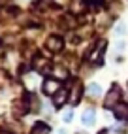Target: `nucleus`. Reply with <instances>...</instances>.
Wrapping results in <instances>:
<instances>
[{
	"label": "nucleus",
	"mask_w": 128,
	"mask_h": 134,
	"mask_svg": "<svg viewBox=\"0 0 128 134\" xmlns=\"http://www.w3.org/2000/svg\"><path fill=\"white\" fill-rule=\"evenodd\" d=\"M113 113L119 121H128V104L126 102H119L115 108H113Z\"/></svg>",
	"instance_id": "423d86ee"
},
{
	"label": "nucleus",
	"mask_w": 128,
	"mask_h": 134,
	"mask_svg": "<svg viewBox=\"0 0 128 134\" xmlns=\"http://www.w3.org/2000/svg\"><path fill=\"white\" fill-rule=\"evenodd\" d=\"M81 94H83L81 83H74V87H72V91H70V98H68V100L72 102V106H77L81 102Z\"/></svg>",
	"instance_id": "39448f33"
},
{
	"label": "nucleus",
	"mask_w": 128,
	"mask_h": 134,
	"mask_svg": "<svg viewBox=\"0 0 128 134\" xmlns=\"http://www.w3.org/2000/svg\"><path fill=\"white\" fill-rule=\"evenodd\" d=\"M53 72H55V76H57V79H59V77H60V79L68 77V72H66V70H64V68H55Z\"/></svg>",
	"instance_id": "4468645a"
},
{
	"label": "nucleus",
	"mask_w": 128,
	"mask_h": 134,
	"mask_svg": "<svg viewBox=\"0 0 128 134\" xmlns=\"http://www.w3.org/2000/svg\"><path fill=\"white\" fill-rule=\"evenodd\" d=\"M30 134H49V125L45 123H36L32 127V132Z\"/></svg>",
	"instance_id": "9d476101"
},
{
	"label": "nucleus",
	"mask_w": 128,
	"mask_h": 134,
	"mask_svg": "<svg viewBox=\"0 0 128 134\" xmlns=\"http://www.w3.org/2000/svg\"><path fill=\"white\" fill-rule=\"evenodd\" d=\"M119 100H121V89H119L117 85H113L111 89H109V93L106 94L104 108H115V106L119 104Z\"/></svg>",
	"instance_id": "f257e3e1"
},
{
	"label": "nucleus",
	"mask_w": 128,
	"mask_h": 134,
	"mask_svg": "<svg viewBox=\"0 0 128 134\" xmlns=\"http://www.w3.org/2000/svg\"><path fill=\"white\" fill-rule=\"evenodd\" d=\"M85 8H87V6H85L83 0H75V2H72V12H75V13H81Z\"/></svg>",
	"instance_id": "9b49d317"
},
{
	"label": "nucleus",
	"mask_w": 128,
	"mask_h": 134,
	"mask_svg": "<svg viewBox=\"0 0 128 134\" xmlns=\"http://www.w3.org/2000/svg\"><path fill=\"white\" fill-rule=\"evenodd\" d=\"M89 91H90V94H94V96H98V94H102V89H100V85L94 81V83H89Z\"/></svg>",
	"instance_id": "f8f14e48"
},
{
	"label": "nucleus",
	"mask_w": 128,
	"mask_h": 134,
	"mask_svg": "<svg viewBox=\"0 0 128 134\" xmlns=\"http://www.w3.org/2000/svg\"><path fill=\"white\" fill-rule=\"evenodd\" d=\"M104 49H106V40L96 42V46L92 47V51H90V55H89V60L100 62V60H102V55H104Z\"/></svg>",
	"instance_id": "20e7f679"
},
{
	"label": "nucleus",
	"mask_w": 128,
	"mask_h": 134,
	"mask_svg": "<svg viewBox=\"0 0 128 134\" xmlns=\"http://www.w3.org/2000/svg\"><path fill=\"white\" fill-rule=\"evenodd\" d=\"M113 32L117 34V36H124V34H126V25H124V23H119V25L115 26Z\"/></svg>",
	"instance_id": "ddd939ff"
},
{
	"label": "nucleus",
	"mask_w": 128,
	"mask_h": 134,
	"mask_svg": "<svg viewBox=\"0 0 128 134\" xmlns=\"http://www.w3.org/2000/svg\"><path fill=\"white\" fill-rule=\"evenodd\" d=\"M45 47H47L51 53H59L64 47V40L60 36H49L47 40H45Z\"/></svg>",
	"instance_id": "7ed1b4c3"
},
{
	"label": "nucleus",
	"mask_w": 128,
	"mask_h": 134,
	"mask_svg": "<svg viewBox=\"0 0 128 134\" xmlns=\"http://www.w3.org/2000/svg\"><path fill=\"white\" fill-rule=\"evenodd\" d=\"M64 123H70L72 119H74V110H70V111H66V113H64Z\"/></svg>",
	"instance_id": "2eb2a0df"
},
{
	"label": "nucleus",
	"mask_w": 128,
	"mask_h": 134,
	"mask_svg": "<svg viewBox=\"0 0 128 134\" xmlns=\"http://www.w3.org/2000/svg\"><path fill=\"white\" fill-rule=\"evenodd\" d=\"M81 121H83L85 127H92L94 121H96V115H94V110L92 108H89L83 111V115H81Z\"/></svg>",
	"instance_id": "6e6552de"
},
{
	"label": "nucleus",
	"mask_w": 128,
	"mask_h": 134,
	"mask_svg": "<svg viewBox=\"0 0 128 134\" xmlns=\"http://www.w3.org/2000/svg\"><path fill=\"white\" fill-rule=\"evenodd\" d=\"M100 134H107V132H106V130H102V132H100Z\"/></svg>",
	"instance_id": "f3484780"
},
{
	"label": "nucleus",
	"mask_w": 128,
	"mask_h": 134,
	"mask_svg": "<svg viewBox=\"0 0 128 134\" xmlns=\"http://www.w3.org/2000/svg\"><path fill=\"white\" fill-rule=\"evenodd\" d=\"M0 46H2V40H0Z\"/></svg>",
	"instance_id": "a211bd4d"
},
{
	"label": "nucleus",
	"mask_w": 128,
	"mask_h": 134,
	"mask_svg": "<svg viewBox=\"0 0 128 134\" xmlns=\"http://www.w3.org/2000/svg\"><path fill=\"white\" fill-rule=\"evenodd\" d=\"M59 134H68V130H66V129H60V130H59Z\"/></svg>",
	"instance_id": "dca6fc26"
},
{
	"label": "nucleus",
	"mask_w": 128,
	"mask_h": 134,
	"mask_svg": "<svg viewBox=\"0 0 128 134\" xmlns=\"http://www.w3.org/2000/svg\"><path fill=\"white\" fill-rule=\"evenodd\" d=\"M68 93H66V89H60V91L55 94V98H53V106L55 108H62L64 104H66V100H68Z\"/></svg>",
	"instance_id": "0eeeda50"
},
{
	"label": "nucleus",
	"mask_w": 128,
	"mask_h": 134,
	"mask_svg": "<svg viewBox=\"0 0 128 134\" xmlns=\"http://www.w3.org/2000/svg\"><path fill=\"white\" fill-rule=\"evenodd\" d=\"M42 89H43V93L47 94V96H55L62 87H60V83H59V79H57V77H47V79L43 81Z\"/></svg>",
	"instance_id": "f03ea898"
},
{
	"label": "nucleus",
	"mask_w": 128,
	"mask_h": 134,
	"mask_svg": "<svg viewBox=\"0 0 128 134\" xmlns=\"http://www.w3.org/2000/svg\"><path fill=\"white\" fill-rule=\"evenodd\" d=\"M34 70H38V72H49L47 60L42 59L40 55H36V57H34Z\"/></svg>",
	"instance_id": "1a4fd4ad"
}]
</instances>
